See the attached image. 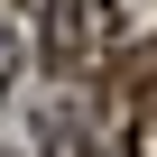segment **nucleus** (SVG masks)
Masks as SVG:
<instances>
[{
    "label": "nucleus",
    "mask_w": 157,
    "mask_h": 157,
    "mask_svg": "<svg viewBox=\"0 0 157 157\" xmlns=\"http://www.w3.org/2000/svg\"><path fill=\"white\" fill-rule=\"evenodd\" d=\"M111 46V0H56L46 10V56L74 74V65H93Z\"/></svg>",
    "instance_id": "f257e3e1"
},
{
    "label": "nucleus",
    "mask_w": 157,
    "mask_h": 157,
    "mask_svg": "<svg viewBox=\"0 0 157 157\" xmlns=\"http://www.w3.org/2000/svg\"><path fill=\"white\" fill-rule=\"evenodd\" d=\"M37 139H46V157H102V148H93V129L74 120V111H46V129H37Z\"/></svg>",
    "instance_id": "f03ea898"
},
{
    "label": "nucleus",
    "mask_w": 157,
    "mask_h": 157,
    "mask_svg": "<svg viewBox=\"0 0 157 157\" xmlns=\"http://www.w3.org/2000/svg\"><path fill=\"white\" fill-rule=\"evenodd\" d=\"M129 157H157V111L139 102V120H129Z\"/></svg>",
    "instance_id": "7ed1b4c3"
},
{
    "label": "nucleus",
    "mask_w": 157,
    "mask_h": 157,
    "mask_svg": "<svg viewBox=\"0 0 157 157\" xmlns=\"http://www.w3.org/2000/svg\"><path fill=\"white\" fill-rule=\"evenodd\" d=\"M10 74H19V46H10V37H0V93H10Z\"/></svg>",
    "instance_id": "20e7f679"
}]
</instances>
